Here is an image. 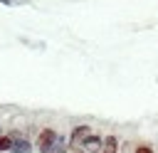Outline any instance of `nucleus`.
I'll return each instance as SVG.
<instances>
[{
	"label": "nucleus",
	"instance_id": "nucleus-4",
	"mask_svg": "<svg viewBox=\"0 0 158 153\" xmlns=\"http://www.w3.org/2000/svg\"><path fill=\"white\" fill-rule=\"evenodd\" d=\"M101 146H104V138H101V136H96V133H89V136H86V141H84V151H89V153L101 151Z\"/></svg>",
	"mask_w": 158,
	"mask_h": 153
},
{
	"label": "nucleus",
	"instance_id": "nucleus-1",
	"mask_svg": "<svg viewBox=\"0 0 158 153\" xmlns=\"http://www.w3.org/2000/svg\"><path fill=\"white\" fill-rule=\"evenodd\" d=\"M91 133V128L89 126H74V131H72V136H69V153H84V141H86V136Z\"/></svg>",
	"mask_w": 158,
	"mask_h": 153
},
{
	"label": "nucleus",
	"instance_id": "nucleus-2",
	"mask_svg": "<svg viewBox=\"0 0 158 153\" xmlns=\"http://www.w3.org/2000/svg\"><path fill=\"white\" fill-rule=\"evenodd\" d=\"M57 131L54 128H42L40 133H37V141H35V148L40 151V153H52V146H54V141H57Z\"/></svg>",
	"mask_w": 158,
	"mask_h": 153
},
{
	"label": "nucleus",
	"instance_id": "nucleus-7",
	"mask_svg": "<svg viewBox=\"0 0 158 153\" xmlns=\"http://www.w3.org/2000/svg\"><path fill=\"white\" fill-rule=\"evenodd\" d=\"M10 148H12V133L0 131V153H10Z\"/></svg>",
	"mask_w": 158,
	"mask_h": 153
},
{
	"label": "nucleus",
	"instance_id": "nucleus-5",
	"mask_svg": "<svg viewBox=\"0 0 158 153\" xmlns=\"http://www.w3.org/2000/svg\"><path fill=\"white\" fill-rule=\"evenodd\" d=\"M101 153H118V138L116 136H104Z\"/></svg>",
	"mask_w": 158,
	"mask_h": 153
},
{
	"label": "nucleus",
	"instance_id": "nucleus-9",
	"mask_svg": "<svg viewBox=\"0 0 158 153\" xmlns=\"http://www.w3.org/2000/svg\"><path fill=\"white\" fill-rule=\"evenodd\" d=\"M133 153H153V148H151V146H138Z\"/></svg>",
	"mask_w": 158,
	"mask_h": 153
},
{
	"label": "nucleus",
	"instance_id": "nucleus-6",
	"mask_svg": "<svg viewBox=\"0 0 158 153\" xmlns=\"http://www.w3.org/2000/svg\"><path fill=\"white\" fill-rule=\"evenodd\" d=\"M52 153H69V141L64 136H57V141L52 146Z\"/></svg>",
	"mask_w": 158,
	"mask_h": 153
},
{
	"label": "nucleus",
	"instance_id": "nucleus-3",
	"mask_svg": "<svg viewBox=\"0 0 158 153\" xmlns=\"http://www.w3.org/2000/svg\"><path fill=\"white\" fill-rule=\"evenodd\" d=\"M30 151H32V143L27 138L12 133V148H10V153H30Z\"/></svg>",
	"mask_w": 158,
	"mask_h": 153
},
{
	"label": "nucleus",
	"instance_id": "nucleus-8",
	"mask_svg": "<svg viewBox=\"0 0 158 153\" xmlns=\"http://www.w3.org/2000/svg\"><path fill=\"white\" fill-rule=\"evenodd\" d=\"M25 0H0V5H5V7H12V5H22Z\"/></svg>",
	"mask_w": 158,
	"mask_h": 153
}]
</instances>
